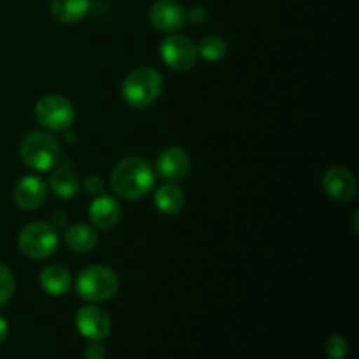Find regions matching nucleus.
<instances>
[{"instance_id":"f257e3e1","label":"nucleus","mask_w":359,"mask_h":359,"mask_svg":"<svg viewBox=\"0 0 359 359\" xmlns=\"http://www.w3.org/2000/svg\"><path fill=\"white\" fill-rule=\"evenodd\" d=\"M153 167L140 156L123 158L114 165L111 172V188L118 196L125 200H139L149 195L154 188Z\"/></svg>"},{"instance_id":"f03ea898","label":"nucleus","mask_w":359,"mask_h":359,"mask_svg":"<svg viewBox=\"0 0 359 359\" xmlns=\"http://www.w3.org/2000/svg\"><path fill=\"white\" fill-rule=\"evenodd\" d=\"M163 90V77L153 67H140L125 77L121 95L133 109H146L158 100Z\"/></svg>"},{"instance_id":"7ed1b4c3","label":"nucleus","mask_w":359,"mask_h":359,"mask_svg":"<svg viewBox=\"0 0 359 359\" xmlns=\"http://www.w3.org/2000/svg\"><path fill=\"white\" fill-rule=\"evenodd\" d=\"M20 156L28 168L35 172H48L56 167L62 158V147L51 132H30L20 146Z\"/></svg>"},{"instance_id":"20e7f679","label":"nucleus","mask_w":359,"mask_h":359,"mask_svg":"<svg viewBox=\"0 0 359 359\" xmlns=\"http://www.w3.org/2000/svg\"><path fill=\"white\" fill-rule=\"evenodd\" d=\"M76 293L90 304L111 300L119 290V279L116 272L104 265H91L81 270L76 277Z\"/></svg>"},{"instance_id":"39448f33","label":"nucleus","mask_w":359,"mask_h":359,"mask_svg":"<svg viewBox=\"0 0 359 359\" xmlns=\"http://www.w3.org/2000/svg\"><path fill=\"white\" fill-rule=\"evenodd\" d=\"M60 235L51 223H32L20 231L18 248L27 258L46 259L58 249Z\"/></svg>"},{"instance_id":"423d86ee","label":"nucleus","mask_w":359,"mask_h":359,"mask_svg":"<svg viewBox=\"0 0 359 359\" xmlns=\"http://www.w3.org/2000/svg\"><path fill=\"white\" fill-rule=\"evenodd\" d=\"M34 116L48 132H67L76 121L74 105L62 95H46L35 104Z\"/></svg>"},{"instance_id":"0eeeda50","label":"nucleus","mask_w":359,"mask_h":359,"mask_svg":"<svg viewBox=\"0 0 359 359\" xmlns=\"http://www.w3.org/2000/svg\"><path fill=\"white\" fill-rule=\"evenodd\" d=\"M160 56L165 65L177 72H186L193 69L198 60L196 44L186 35L172 34L160 44Z\"/></svg>"},{"instance_id":"6e6552de","label":"nucleus","mask_w":359,"mask_h":359,"mask_svg":"<svg viewBox=\"0 0 359 359\" xmlns=\"http://www.w3.org/2000/svg\"><path fill=\"white\" fill-rule=\"evenodd\" d=\"M76 328L84 339L102 342L111 333V318L97 305H84L76 312Z\"/></svg>"},{"instance_id":"1a4fd4ad","label":"nucleus","mask_w":359,"mask_h":359,"mask_svg":"<svg viewBox=\"0 0 359 359\" xmlns=\"http://www.w3.org/2000/svg\"><path fill=\"white\" fill-rule=\"evenodd\" d=\"M149 21L154 30L175 34L186 25V9L175 0H156L149 9Z\"/></svg>"},{"instance_id":"9d476101","label":"nucleus","mask_w":359,"mask_h":359,"mask_svg":"<svg viewBox=\"0 0 359 359\" xmlns=\"http://www.w3.org/2000/svg\"><path fill=\"white\" fill-rule=\"evenodd\" d=\"M191 168V158L182 147L168 146L158 154L156 174L165 182H179L188 175Z\"/></svg>"},{"instance_id":"9b49d317","label":"nucleus","mask_w":359,"mask_h":359,"mask_svg":"<svg viewBox=\"0 0 359 359\" xmlns=\"http://www.w3.org/2000/svg\"><path fill=\"white\" fill-rule=\"evenodd\" d=\"M325 193L335 202H349L356 196V177L344 167H332L323 175Z\"/></svg>"},{"instance_id":"f8f14e48","label":"nucleus","mask_w":359,"mask_h":359,"mask_svg":"<svg viewBox=\"0 0 359 359\" xmlns=\"http://www.w3.org/2000/svg\"><path fill=\"white\" fill-rule=\"evenodd\" d=\"M13 196L21 210H35L48 198V182L39 175H25L18 181Z\"/></svg>"},{"instance_id":"ddd939ff","label":"nucleus","mask_w":359,"mask_h":359,"mask_svg":"<svg viewBox=\"0 0 359 359\" xmlns=\"http://www.w3.org/2000/svg\"><path fill=\"white\" fill-rule=\"evenodd\" d=\"M91 224L98 230H111L121 219V205L114 196L97 195L88 209Z\"/></svg>"},{"instance_id":"4468645a","label":"nucleus","mask_w":359,"mask_h":359,"mask_svg":"<svg viewBox=\"0 0 359 359\" xmlns=\"http://www.w3.org/2000/svg\"><path fill=\"white\" fill-rule=\"evenodd\" d=\"M48 188H51V191L55 193L58 198H63V200L74 198L81 188L79 175L74 172L72 165H69V161L65 160L58 161L56 167L53 168L51 172Z\"/></svg>"},{"instance_id":"2eb2a0df","label":"nucleus","mask_w":359,"mask_h":359,"mask_svg":"<svg viewBox=\"0 0 359 359\" xmlns=\"http://www.w3.org/2000/svg\"><path fill=\"white\" fill-rule=\"evenodd\" d=\"M39 284L46 294L63 297V294L69 293L70 286H72V277L65 266L48 265L39 276Z\"/></svg>"},{"instance_id":"dca6fc26","label":"nucleus","mask_w":359,"mask_h":359,"mask_svg":"<svg viewBox=\"0 0 359 359\" xmlns=\"http://www.w3.org/2000/svg\"><path fill=\"white\" fill-rule=\"evenodd\" d=\"M97 231L84 223H76L72 226L67 228L65 231V244L72 252H79V255H86L97 248Z\"/></svg>"},{"instance_id":"f3484780","label":"nucleus","mask_w":359,"mask_h":359,"mask_svg":"<svg viewBox=\"0 0 359 359\" xmlns=\"http://www.w3.org/2000/svg\"><path fill=\"white\" fill-rule=\"evenodd\" d=\"M90 9L91 0H51V14L65 25L84 20Z\"/></svg>"},{"instance_id":"a211bd4d","label":"nucleus","mask_w":359,"mask_h":359,"mask_svg":"<svg viewBox=\"0 0 359 359\" xmlns=\"http://www.w3.org/2000/svg\"><path fill=\"white\" fill-rule=\"evenodd\" d=\"M186 203V195L175 182L160 186L154 193V207L163 214L181 212Z\"/></svg>"},{"instance_id":"6ab92c4d","label":"nucleus","mask_w":359,"mask_h":359,"mask_svg":"<svg viewBox=\"0 0 359 359\" xmlns=\"http://www.w3.org/2000/svg\"><path fill=\"white\" fill-rule=\"evenodd\" d=\"M228 51V46L224 42L223 37L219 35H207L196 46V53H198L200 58H203L205 62H217V60L223 58Z\"/></svg>"},{"instance_id":"aec40b11","label":"nucleus","mask_w":359,"mask_h":359,"mask_svg":"<svg viewBox=\"0 0 359 359\" xmlns=\"http://www.w3.org/2000/svg\"><path fill=\"white\" fill-rule=\"evenodd\" d=\"M14 293V276L4 263H0V307L13 298Z\"/></svg>"},{"instance_id":"412c9836","label":"nucleus","mask_w":359,"mask_h":359,"mask_svg":"<svg viewBox=\"0 0 359 359\" xmlns=\"http://www.w3.org/2000/svg\"><path fill=\"white\" fill-rule=\"evenodd\" d=\"M349 353V344L344 337L333 335L326 342V356L328 359H344Z\"/></svg>"},{"instance_id":"4be33fe9","label":"nucleus","mask_w":359,"mask_h":359,"mask_svg":"<svg viewBox=\"0 0 359 359\" xmlns=\"http://www.w3.org/2000/svg\"><path fill=\"white\" fill-rule=\"evenodd\" d=\"M84 356H86V359H105L107 351L102 346V342L93 340V342H90V346L86 347V351H84Z\"/></svg>"},{"instance_id":"5701e85b","label":"nucleus","mask_w":359,"mask_h":359,"mask_svg":"<svg viewBox=\"0 0 359 359\" xmlns=\"http://www.w3.org/2000/svg\"><path fill=\"white\" fill-rule=\"evenodd\" d=\"M84 189H86V193H90V195L93 196L100 195V193L104 191V181H102L98 175H90V177H86V181H84Z\"/></svg>"},{"instance_id":"b1692460","label":"nucleus","mask_w":359,"mask_h":359,"mask_svg":"<svg viewBox=\"0 0 359 359\" xmlns=\"http://www.w3.org/2000/svg\"><path fill=\"white\" fill-rule=\"evenodd\" d=\"M205 18H207V11L205 7L202 6H193L191 9L186 11V20L193 21V23H202Z\"/></svg>"},{"instance_id":"393cba45","label":"nucleus","mask_w":359,"mask_h":359,"mask_svg":"<svg viewBox=\"0 0 359 359\" xmlns=\"http://www.w3.org/2000/svg\"><path fill=\"white\" fill-rule=\"evenodd\" d=\"M65 223H67V216H65V214H62V212H55V214H53L51 224L56 228V230H58L60 226H63V224H65Z\"/></svg>"},{"instance_id":"a878e982","label":"nucleus","mask_w":359,"mask_h":359,"mask_svg":"<svg viewBox=\"0 0 359 359\" xmlns=\"http://www.w3.org/2000/svg\"><path fill=\"white\" fill-rule=\"evenodd\" d=\"M7 333H9V325H7L6 318L0 314V344L7 339Z\"/></svg>"}]
</instances>
